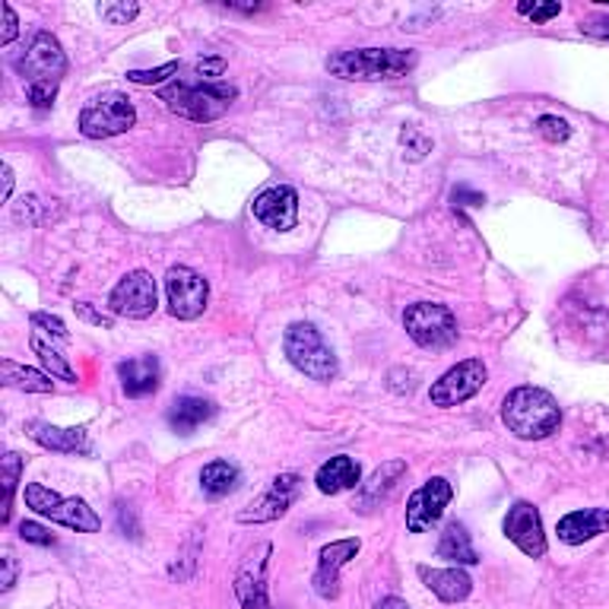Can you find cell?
I'll use <instances>...</instances> for the list:
<instances>
[{
  "label": "cell",
  "instance_id": "obj_1",
  "mask_svg": "<svg viewBox=\"0 0 609 609\" xmlns=\"http://www.w3.org/2000/svg\"><path fill=\"white\" fill-rule=\"evenodd\" d=\"M226 64L223 58H207V61H197L190 76H175V83L163 86V99L168 105V112L178 117H188V121H197V124H207V121H216L223 117L233 102L238 99V90L226 80H216L223 76Z\"/></svg>",
  "mask_w": 609,
  "mask_h": 609
},
{
  "label": "cell",
  "instance_id": "obj_2",
  "mask_svg": "<svg viewBox=\"0 0 609 609\" xmlns=\"http://www.w3.org/2000/svg\"><path fill=\"white\" fill-rule=\"evenodd\" d=\"M17 71L23 76L25 95L35 109H51L58 99V86L68 73V58L61 42L51 32H35L25 54L17 61Z\"/></svg>",
  "mask_w": 609,
  "mask_h": 609
},
{
  "label": "cell",
  "instance_id": "obj_3",
  "mask_svg": "<svg viewBox=\"0 0 609 609\" xmlns=\"http://www.w3.org/2000/svg\"><path fill=\"white\" fill-rule=\"evenodd\" d=\"M502 422L508 432L524 442H539L559 432L562 425V406L543 388H515L502 403Z\"/></svg>",
  "mask_w": 609,
  "mask_h": 609
},
{
  "label": "cell",
  "instance_id": "obj_4",
  "mask_svg": "<svg viewBox=\"0 0 609 609\" xmlns=\"http://www.w3.org/2000/svg\"><path fill=\"white\" fill-rule=\"evenodd\" d=\"M416 51L410 48H350L328 58V71L340 80H398L416 68Z\"/></svg>",
  "mask_w": 609,
  "mask_h": 609
},
{
  "label": "cell",
  "instance_id": "obj_5",
  "mask_svg": "<svg viewBox=\"0 0 609 609\" xmlns=\"http://www.w3.org/2000/svg\"><path fill=\"white\" fill-rule=\"evenodd\" d=\"M282 352H286V359H289L304 378H311V381H333V378L340 375L337 355H333V350L324 343L321 330L314 328V324H308V321H299V324H292V328L286 330V337H282Z\"/></svg>",
  "mask_w": 609,
  "mask_h": 609
},
{
  "label": "cell",
  "instance_id": "obj_6",
  "mask_svg": "<svg viewBox=\"0 0 609 609\" xmlns=\"http://www.w3.org/2000/svg\"><path fill=\"white\" fill-rule=\"evenodd\" d=\"M25 508H32L39 517H48L68 530L76 534H95L102 527V517L83 498H68V495L54 493L42 483H29L25 486Z\"/></svg>",
  "mask_w": 609,
  "mask_h": 609
},
{
  "label": "cell",
  "instance_id": "obj_7",
  "mask_svg": "<svg viewBox=\"0 0 609 609\" xmlns=\"http://www.w3.org/2000/svg\"><path fill=\"white\" fill-rule=\"evenodd\" d=\"M403 328L410 333V340L422 350H447L461 337L454 311L438 302L410 304L406 314H403Z\"/></svg>",
  "mask_w": 609,
  "mask_h": 609
},
{
  "label": "cell",
  "instance_id": "obj_8",
  "mask_svg": "<svg viewBox=\"0 0 609 609\" xmlns=\"http://www.w3.org/2000/svg\"><path fill=\"white\" fill-rule=\"evenodd\" d=\"M134 121H137V112L127 95H102L80 112V134L90 141H105V137L127 134Z\"/></svg>",
  "mask_w": 609,
  "mask_h": 609
},
{
  "label": "cell",
  "instance_id": "obj_9",
  "mask_svg": "<svg viewBox=\"0 0 609 609\" xmlns=\"http://www.w3.org/2000/svg\"><path fill=\"white\" fill-rule=\"evenodd\" d=\"M486 378H489V369L483 365V359H464L429 388V400H432V406H442V410L461 406L483 391Z\"/></svg>",
  "mask_w": 609,
  "mask_h": 609
},
{
  "label": "cell",
  "instance_id": "obj_10",
  "mask_svg": "<svg viewBox=\"0 0 609 609\" xmlns=\"http://www.w3.org/2000/svg\"><path fill=\"white\" fill-rule=\"evenodd\" d=\"M165 299H168V311L178 321H194L207 308L210 286H207V280L197 270H190V267H172L165 273Z\"/></svg>",
  "mask_w": 609,
  "mask_h": 609
},
{
  "label": "cell",
  "instance_id": "obj_11",
  "mask_svg": "<svg viewBox=\"0 0 609 609\" xmlns=\"http://www.w3.org/2000/svg\"><path fill=\"white\" fill-rule=\"evenodd\" d=\"M302 493V476L299 473H280L270 479L267 493L255 498L245 512H238V524H273L289 515L296 498Z\"/></svg>",
  "mask_w": 609,
  "mask_h": 609
},
{
  "label": "cell",
  "instance_id": "obj_12",
  "mask_svg": "<svg viewBox=\"0 0 609 609\" xmlns=\"http://www.w3.org/2000/svg\"><path fill=\"white\" fill-rule=\"evenodd\" d=\"M451 498H454V486L447 483L445 476H432L429 483H422L420 489L410 495V502H406V530L410 534L432 530L445 515Z\"/></svg>",
  "mask_w": 609,
  "mask_h": 609
},
{
  "label": "cell",
  "instance_id": "obj_13",
  "mask_svg": "<svg viewBox=\"0 0 609 609\" xmlns=\"http://www.w3.org/2000/svg\"><path fill=\"white\" fill-rule=\"evenodd\" d=\"M156 304H159L156 280L146 270H131L109 296V308L117 318H134V321L149 318L156 311Z\"/></svg>",
  "mask_w": 609,
  "mask_h": 609
},
{
  "label": "cell",
  "instance_id": "obj_14",
  "mask_svg": "<svg viewBox=\"0 0 609 609\" xmlns=\"http://www.w3.org/2000/svg\"><path fill=\"white\" fill-rule=\"evenodd\" d=\"M359 549H362V543L355 537L333 539L328 546H321V553H318V568H314V578H311L314 593H318L321 600H337V597H340V571L359 556Z\"/></svg>",
  "mask_w": 609,
  "mask_h": 609
},
{
  "label": "cell",
  "instance_id": "obj_15",
  "mask_svg": "<svg viewBox=\"0 0 609 609\" xmlns=\"http://www.w3.org/2000/svg\"><path fill=\"white\" fill-rule=\"evenodd\" d=\"M505 537L515 543L517 549L530 559H543L546 556V534H543V517L530 505V502H515L505 515L502 524Z\"/></svg>",
  "mask_w": 609,
  "mask_h": 609
},
{
  "label": "cell",
  "instance_id": "obj_16",
  "mask_svg": "<svg viewBox=\"0 0 609 609\" xmlns=\"http://www.w3.org/2000/svg\"><path fill=\"white\" fill-rule=\"evenodd\" d=\"M255 216L273 233H289L299 223V194L292 188H267L255 197Z\"/></svg>",
  "mask_w": 609,
  "mask_h": 609
},
{
  "label": "cell",
  "instance_id": "obj_17",
  "mask_svg": "<svg viewBox=\"0 0 609 609\" xmlns=\"http://www.w3.org/2000/svg\"><path fill=\"white\" fill-rule=\"evenodd\" d=\"M273 546L264 543L258 553L245 562V568L235 578V597L241 609H270V597H267V559H270Z\"/></svg>",
  "mask_w": 609,
  "mask_h": 609
},
{
  "label": "cell",
  "instance_id": "obj_18",
  "mask_svg": "<svg viewBox=\"0 0 609 609\" xmlns=\"http://www.w3.org/2000/svg\"><path fill=\"white\" fill-rule=\"evenodd\" d=\"M403 476H406V461H388V464H381V467L369 476V483H362V486L355 489V512H362V515L378 512L391 495L398 493Z\"/></svg>",
  "mask_w": 609,
  "mask_h": 609
},
{
  "label": "cell",
  "instance_id": "obj_19",
  "mask_svg": "<svg viewBox=\"0 0 609 609\" xmlns=\"http://www.w3.org/2000/svg\"><path fill=\"white\" fill-rule=\"evenodd\" d=\"M29 438L35 445L58 451V454H90V432L73 425V429H61L51 422H29Z\"/></svg>",
  "mask_w": 609,
  "mask_h": 609
},
{
  "label": "cell",
  "instance_id": "obj_20",
  "mask_svg": "<svg viewBox=\"0 0 609 609\" xmlns=\"http://www.w3.org/2000/svg\"><path fill=\"white\" fill-rule=\"evenodd\" d=\"M416 575L442 603H464L469 597V590H473V581H469V575L464 568H429V565H420Z\"/></svg>",
  "mask_w": 609,
  "mask_h": 609
},
{
  "label": "cell",
  "instance_id": "obj_21",
  "mask_svg": "<svg viewBox=\"0 0 609 609\" xmlns=\"http://www.w3.org/2000/svg\"><path fill=\"white\" fill-rule=\"evenodd\" d=\"M556 534L568 546H581L587 539L609 534V512L607 508H585V512H571L559 520Z\"/></svg>",
  "mask_w": 609,
  "mask_h": 609
},
{
  "label": "cell",
  "instance_id": "obj_22",
  "mask_svg": "<svg viewBox=\"0 0 609 609\" xmlns=\"http://www.w3.org/2000/svg\"><path fill=\"white\" fill-rule=\"evenodd\" d=\"M117 378H121V391L127 398H146L159 388V362H156V355L127 359L117 365Z\"/></svg>",
  "mask_w": 609,
  "mask_h": 609
},
{
  "label": "cell",
  "instance_id": "obj_23",
  "mask_svg": "<svg viewBox=\"0 0 609 609\" xmlns=\"http://www.w3.org/2000/svg\"><path fill=\"white\" fill-rule=\"evenodd\" d=\"M314 483H318V489L324 495L350 493V489L362 486V467L352 461L350 454H337V457H330L328 464L318 469Z\"/></svg>",
  "mask_w": 609,
  "mask_h": 609
},
{
  "label": "cell",
  "instance_id": "obj_24",
  "mask_svg": "<svg viewBox=\"0 0 609 609\" xmlns=\"http://www.w3.org/2000/svg\"><path fill=\"white\" fill-rule=\"evenodd\" d=\"M216 416V403L207 398H178L168 410V425L178 435H194L204 422H210Z\"/></svg>",
  "mask_w": 609,
  "mask_h": 609
},
{
  "label": "cell",
  "instance_id": "obj_25",
  "mask_svg": "<svg viewBox=\"0 0 609 609\" xmlns=\"http://www.w3.org/2000/svg\"><path fill=\"white\" fill-rule=\"evenodd\" d=\"M435 553H438V559L454 562L457 568H461V565H479V553H476L467 527H464L461 520H451L445 530H442V539H438V549H435Z\"/></svg>",
  "mask_w": 609,
  "mask_h": 609
},
{
  "label": "cell",
  "instance_id": "obj_26",
  "mask_svg": "<svg viewBox=\"0 0 609 609\" xmlns=\"http://www.w3.org/2000/svg\"><path fill=\"white\" fill-rule=\"evenodd\" d=\"M238 483H241V469L229 461H210L200 469V489L207 498H226L238 489Z\"/></svg>",
  "mask_w": 609,
  "mask_h": 609
},
{
  "label": "cell",
  "instance_id": "obj_27",
  "mask_svg": "<svg viewBox=\"0 0 609 609\" xmlns=\"http://www.w3.org/2000/svg\"><path fill=\"white\" fill-rule=\"evenodd\" d=\"M0 375H3V384L7 388H17V391H25V394H48L54 384L51 378L35 372V369H25V365H17L13 359H3L0 362Z\"/></svg>",
  "mask_w": 609,
  "mask_h": 609
},
{
  "label": "cell",
  "instance_id": "obj_28",
  "mask_svg": "<svg viewBox=\"0 0 609 609\" xmlns=\"http://www.w3.org/2000/svg\"><path fill=\"white\" fill-rule=\"evenodd\" d=\"M23 476V457L20 454H3V464H0V483H3V524H10L13 515V495H17V483Z\"/></svg>",
  "mask_w": 609,
  "mask_h": 609
},
{
  "label": "cell",
  "instance_id": "obj_29",
  "mask_svg": "<svg viewBox=\"0 0 609 609\" xmlns=\"http://www.w3.org/2000/svg\"><path fill=\"white\" fill-rule=\"evenodd\" d=\"M32 352L39 355V362H42L48 372H51V378H61V381H71V384H76V372L71 369V362H68L61 352L54 350V347H48L42 337H32Z\"/></svg>",
  "mask_w": 609,
  "mask_h": 609
},
{
  "label": "cell",
  "instance_id": "obj_30",
  "mask_svg": "<svg viewBox=\"0 0 609 609\" xmlns=\"http://www.w3.org/2000/svg\"><path fill=\"white\" fill-rule=\"evenodd\" d=\"M537 131L549 143H559V141H568V137H571V127H568V121H562V117H556V115L539 117Z\"/></svg>",
  "mask_w": 609,
  "mask_h": 609
},
{
  "label": "cell",
  "instance_id": "obj_31",
  "mask_svg": "<svg viewBox=\"0 0 609 609\" xmlns=\"http://www.w3.org/2000/svg\"><path fill=\"white\" fill-rule=\"evenodd\" d=\"M178 73H182V64L172 61V64H163V68H156V71H131L127 73V80H131V83H141V86H153V83H163L165 76H178Z\"/></svg>",
  "mask_w": 609,
  "mask_h": 609
},
{
  "label": "cell",
  "instance_id": "obj_32",
  "mask_svg": "<svg viewBox=\"0 0 609 609\" xmlns=\"http://www.w3.org/2000/svg\"><path fill=\"white\" fill-rule=\"evenodd\" d=\"M141 13L137 3H102V17L109 25H127Z\"/></svg>",
  "mask_w": 609,
  "mask_h": 609
},
{
  "label": "cell",
  "instance_id": "obj_33",
  "mask_svg": "<svg viewBox=\"0 0 609 609\" xmlns=\"http://www.w3.org/2000/svg\"><path fill=\"white\" fill-rule=\"evenodd\" d=\"M517 13L527 17V20H534V23H546V20H553V17L562 13V3H520Z\"/></svg>",
  "mask_w": 609,
  "mask_h": 609
},
{
  "label": "cell",
  "instance_id": "obj_34",
  "mask_svg": "<svg viewBox=\"0 0 609 609\" xmlns=\"http://www.w3.org/2000/svg\"><path fill=\"white\" fill-rule=\"evenodd\" d=\"M29 321H32V328H42L45 333H51V337H58V340H71V333H68V328H64V321H61V318H54V314L35 311Z\"/></svg>",
  "mask_w": 609,
  "mask_h": 609
},
{
  "label": "cell",
  "instance_id": "obj_35",
  "mask_svg": "<svg viewBox=\"0 0 609 609\" xmlns=\"http://www.w3.org/2000/svg\"><path fill=\"white\" fill-rule=\"evenodd\" d=\"M20 539L23 543H35V546H54L58 539H54V534H48L42 524H35V520H23L20 524Z\"/></svg>",
  "mask_w": 609,
  "mask_h": 609
},
{
  "label": "cell",
  "instance_id": "obj_36",
  "mask_svg": "<svg viewBox=\"0 0 609 609\" xmlns=\"http://www.w3.org/2000/svg\"><path fill=\"white\" fill-rule=\"evenodd\" d=\"M403 146H410V156H413V159H422V156L432 149V141L422 137L416 127H406V131H403Z\"/></svg>",
  "mask_w": 609,
  "mask_h": 609
},
{
  "label": "cell",
  "instance_id": "obj_37",
  "mask_svg": "<svg viewBox=\"0 0 609 609\" xmlns=\"http://www.w3.org/2000/svg\"><path fill=\"white\" fill-rule=\"evenodd\" d=\"M17 32H20V20L13 13V7L3 3V35H0V45H10L17 39Z\"/></svg>",
  "mask_w": 609,
  "mask_h": 609
},
{
  "label": "cell",
  "instance_id": "obj_38",
  "mask_svg": "<svg viewBox=\"0 0 609 609\" xmlns=\"http://www.w3.org/2000/svg\"><path fill=\"white\" fill-rule=\"evenodd\" d=\"M454 207H483L486 204V197L483 194H476V190H467V188H454Z\"/></svg>",
  "mask_w": 609,
  "mask_h": 609
},
{
  "label": "cell",
  "instance_id": "obj_39",
  "mask_svg": "<svg viewBox=\"0 0 609 609\" xmlns=\"http://www.w3.org/2000/svg\"><path fill=\"white\" fill-rule=\"evenodd\" d=\"M76 314L80 318H86V321H93V324H99V328H112V318H105V314H95L90 304H76Z\"/></svg>",
  "mask_w": 609,
  "mask_h": 609
},
{
  "label": "cell",
  "instance_id": "obj_40",
  "mask_svg": "<svg viewBox=\"0 0 609 609\" xmlns=\"http://www.w3.org/2000/svg\"><path fill=\"white\" fill-rule=\"evenodd\" d=\"M3 590H10V587L17 585V559L13 556H3Z\"/></svg>",
  "mask_w": 609,
  "mask_h": 609
},
{
  "label": "cell",
  "instance_id": "obj_41",
  "mask_svg": "<svg viewBox=\"0 0 609 609\" xmlns=\"http://www.w3.org/2000/svg\"><path fill=\"white\" fill-rule=\"evenodd\" d=\"M581 32H587V35H593V39H603V42H609V20H603V23H587V25H581Z\"/></svg>",
  "mask_w": 609,
  "mask_h": 609
},
{
  "label": "cell",
  "instance_id": "obj_42",
  "mask_svg": "<svg viewBox=\"0 0 609 609\" xmlns=\"http://www.w3.org/2000/svg\"><path fill=\"white\" fill-rule=\"evenodd\" d=\"M0 172H3V194H0V200L7 204L10 200V190H13V172H10V165H3Z\"/></svg>",
  "mask_w": 609,
  "mask_h": 609
},
{
  "label": "cell",
  "instance_id": "obj_43",
  "mask_svg": "<svg viewBox=\"0 0 609 609\" xmlns=\"http://www.w3.org/2000/svg\"><path fill=\"white\" fill-rule=\"evenodd\" d=\"M375 609H410V603H406V600H400V597H384Z\"/></svg>",
  "mask_w": 609,
  "mask_h": 609
}]
</instances>
